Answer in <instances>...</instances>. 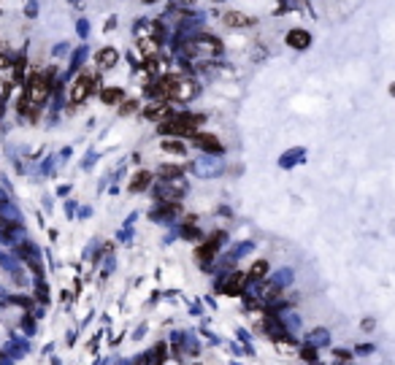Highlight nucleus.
<instances>
[{
  "mask_svg": "<svg viewBox=\"0 0 395 365\" xmlns=\"http://www.w3.org/2000/svg\"><path fill=\"white\" fill-rule=\"evenodd\" d=\"M241 287H244V276H241V273H236V276H230V284L225 287V292L236 295V292H241Z\"/></svg>",
  "mask_w": 395,
  "mask_h": 365,
  "instance_id": "nucleus-11",
  "label": "nucleus"
},
{
  "mask_svg": "<svg viewBox=\"0 0 395 365\" xmlns=\"http://www.w3.org/2000/svg\"><path fill=\"white\" fill-rule=\"evenodd\" d=\"M163 149L165 152H171V155H182V152H184V146H182V141H176V138H171V141H163Z\"/></svg>",
  "mask_w": 395,
  "mask_h": 365,
  "instance_id": "nucleus-12",
  "label": "nucleus"
},
{
  "mask_svg": "<svg viewBox=\"0 0 395 365\" xmlns=\"http://www.w3.org/2000/svg\"><path fill=\"white\" fill-rule=\"evenodd\" d=\"M95 60H98L100 68H111V65H117L119 54H117V49H111V46H106V49H100V52H98Z\"/></svg>",
  "mask_w": 395,
  "mask_h": 365,
  "instance_id": "nucleus-7",
  "label": "nucleus"
},
{
  "mask_svg": "<svg viewBox=\"0 0 395 365\" xmlns=\"http://www.w3.org/2000/svg\"><path fill=\"white\" fill-rule=\"evenodd\" d=\"M144 114L149 119H165V117H171V103H165V100H155V103H149Z\"/></svg>",
  "mask_w": 395,
  "mask_h": 365,
  "instance_id": "nucleus-4",
  "label": "nucleus"
},
{
  "mask_svg": "<svg viewBox=\"0 0 395 365\" xmlns=\"http://www.w3.org/2000/svg\"><path fill=\"white\" fill-rule=\"evenodd\" d=\"M266 271H268V263H266V260H260V263L252 265L249 276H252V278H260V276H266Z\"/></svg>",
  "mask_w": 395,
  "mask_h": 365,
  "instance_id": "nucleus-13",
  "label": "nucleus"
},
{
  "mask_svg": "<svg viewBox=\"0 0 395 365\" xmlns=\"http://www.w3.org/2000/svg\"><path fill=\"white\" fill-rule=\"evenodd\" d=\"M95 87H98L95 73H79V76H76V81H73V87H71V100H73V103L87 100L90 95L95 92Z\"/></svg>",
  "mask_w": 395,
  "mask_h": 365,
  "instance_id": "nucleus-2",
  "label": "nucleus"
},
{
  "mask_svg": "<svg viewBox=\"0 0 395 365\" xmlns=\"http://www.w3.org/2000/svg\"><path fill=\"white\" fill-rule=\"evenodd\" d=\"M49 95V79L43 73H30V81H27V98L33 100V105H41Z\"/></svg>",
  "mask_w": 395,
  "mask_h": 365,
  "instance_id": "nucleus-3",
  "label": "nucleus"
},
{
  "mask_svg": "<svg viewBox=\"0 0 395 365\" xmlns=\"http://www.w3.org/2000/svg\"><path fill=\"white\" fill-rule=\"evenodd\" d=\"M203 119L201 117H192V114H176L168 122H163V133H171V136H179V133H184V136H195L198 124Z\"/></svg>",
  "mask_w": 395,
  "mask_h": 365,
  "instance_id": "nucleus-1",
  "label": "nucleus"
},
{
  "mask_svg": "<svg viewBox=\"0 0 395 365\" xmlns=\"http://www.w3.org/2000/svg\"><path fill=\"white\" fill-rule=\"evenodd\" d=\"M225 25H228V27H249V25H252V19H249L247 14L230 11V14H225Z\"/></svg>",
  "mask_w": 395,
  "mask_h": 365,
  "instance_id": "nucleus-9",
  "label": "nucleus"
},
{
  "mask_svg": "<svg viewBox=\"0 0 395 365\" xmlns=\"http://www.w3.org/2000/svg\"><path fill=\"white\" fill-rule=\"evenodd\" d=\"M192 141H195V146H201V149H206V152H222V143L214 138V136H203V133H195Z\"/></svg>",
  "mask_w": 395,
  "mask_h": 365,
  "instance_id": "nucleus-5",
  "label": "nucleus"
},
{
  "mask_svg": "<svg viewBox=\"0 0 395 365\" xmlns=\"http://www.w3.org/2000/svg\"><path fill=\"white\" fill-rule=\"evenodd\" d=\"M100 98H103V103H106V105H119L122 98H125V92H122V90H103Z\"/></svg>",
  "mask_w": 395,
  "mask_h": 365,
  "instance_id": "nucleus-10",
  "label": "nucleus"
},
{
  "mask_svg": "<svg viewBox=\"0 0 395 365\" xmlns=\"http://www.w3.org/2000/svg\"><path fill=\"white\" fill-rule=\"evenodd\" d=\"M119 111L125 114V117H127V114H136V111H138V103H136V100H127V103H122Z\"/></svg>",
  "mask_w": 395,
  "mask_h": 365,
  "instance_id": "nucleus-14",
  "label": "nucleus"
},
{
  "mask_svg": "<svg viewBox=\"0 0 395 365\" xmlns=\"http://www.w3.org/2000/svg\"><path fill=\"white\" fill-rule=\"evenodd\" d=\"M149 181H152V174H149V170H138V174H136L133 179H130L127 189H130V192H141V189H144V187L149 184Z\"/></svg>",
  "mask_w": 395,
  "mask_h": 365,
  "instance_id": "nucleus-8",
  "label": "nucleus"
},
{
  "mask_svg": "<svg viewBox=\"0 0 395 365\" xmlns=\"http://www.w3.org/2000/svg\"><path fill=\"white\" fill-rule=\"evenodd\" d=\"M309 41H312V35H309L306 30H290L287 33V44L293 46V49H306Z\"/></svg>",
  "mask_w": 395,
  "mask_h": 365,
  "instance_id": "nucleus-6",
  "label": "nucleus"
}]
</instances>
